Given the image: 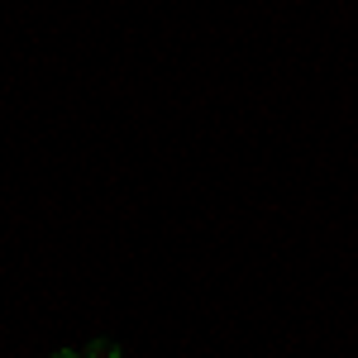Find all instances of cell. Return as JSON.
<instances>
[{
	"label": "cell",
	"instance_id": "2",
	"mask_svg": "<svg viewBox=\"0 0 358 358\" xmlns=\"http://www.w3.org/2000/svg\"><path fill=\"white\" fill-rule=\"evenodd\" d=\"M43 358H86L82 349H57V354H43Z\"/></svg>",
	"mask_w": 358,
	"mask_h": 358
},
{
	"label": "cell",
	"instance_id": "1",
	"mask_svg": "<svg viewBox=\"0 0 358 358\" xmlns=\"http://www.w3.org/2000/svg\"><path fill=\"white\" fill-rule=\"evenodd\" d=\"M82 354L86 358H124V344H120V339H110V334H96Z\"/></svg>",
	"mask_w": 358,
	"mask_h": 358
}]
</instances>
